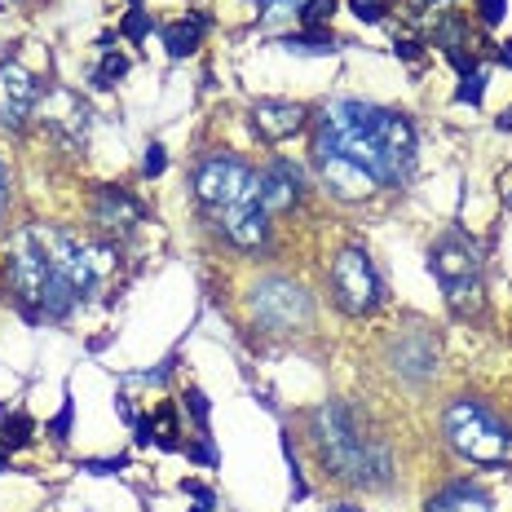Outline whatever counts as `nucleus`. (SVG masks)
<instances>
[{
	"instance_id": "1",
	"label": "nucleus",
	"mask_w": 512,
	"mask_h": 512,
	"mask_svg": "<svg viewBox=\"0 0 512 512\" xmlns=\"http://www.w3.org/2000/svg\"><path fill=\"white\" fill-rule=\"evenodd\" d=\"M115 274V248L84 243L58 226H27L9 248V292L31 318H67L84 296L111 292Z\"/></svg>"
},
{
	"instance_id": "2",
	"label": "nucleus",
	"mask_w": 512,
	"mask_h": 512,
	"mask_svg": "<svg viewBox=\"0 0 512 512\" xmlns=\"http://www.w3.org/2000/svg\"><path fill=\"white\" fill-rule=\"evenodd\" d=\"M340 155L367 168L380 186H402L415 164V128L407 115L384 111L371 102H332L323 106L314 128V159Z\"/></svg>"
},
{
	"instance_id": "3",
	"label": "nucleus",
	"mask_w": 512,
	"mask_h": 512,
	"mask_svg": "<svg viewBox=\"0 0 512 512\" xmlns=\"http://www.w3.org/2000/svg\"><path fill=\"white\" fill-rule=\"evenodd\" d=\"M195 199L234 248H261L270 212L261 204V181L234 155H208L195 168Z\"/></svg>"
},
{
	"instance_id": "4",
	"label": "nucleus",
	"mask_w": 512,
	"mask_h": 512,
	"mask_svg": "<svg viewBox=\"0 0 512 512\" xmlns=\"http://www.w3.org/2000/svg\"><path fill=\"white\" fill-rule=\"evenodd\" d=\"M309 429H314V442H318L323 464L332 468L340 482H354V486L389 482V451L376 446V442H367V437L358 433L354 415L340 407V402L318 407L314 420H309Z\"/></svg>"
},
{
	"instance_id": "5",
	"label": "nucleus",
	"mask_w": 512,
	"mask_h": 512,
	"mask_svg": "<svg viewBox=\"0 0 512 512\" xmlns=\"http://www.w3.org/2000/svg\"><path fill=\"white\" fill-rule=\"evenodd\" d=\"M429 265H433L437 283H442L446 305H451L455 318L482 314V252H477V243L464 230H446L433 243Z\"/></svg>"
},
{
	"instance_id": "6",
	"label": "nucleus",
	"mask_w": 512,
	"mask_h": 512,
	"mask_svg": "<svg viewBox=\"0 0 512 512\" xmlns=\"http://www.w3.org/2000/svg\"><path fill=\"white\" fill-rule=\"evenodd\" d=\"M442 429H446V442H451L468 464L499 468L512 460V429L495 411H486L482 402H473V398L451 402Z\"/></svg>"
},
{
	"instance_id": "7",
	"label": "nucleus",
	"mask_w": 512,
	"mask_h": 512,
	"mask_svg": "<svg viewBox=\"0 0 512 512\" xmlns=\"http://www.w3.org/2000/svg\"><path fill=\"white\" fill-rule=\"evenodd\" d=\"M332 296L336 305L345 309L349 318H362L380 305V279H376V265H371L367 252L345 248L332 265Z\"/></svg>"
},
{
	"instance_id": "8",
	"label": "nucleus",
	"mask_w": 512,
	"mask_h": 512,
	"mask_svg": "<svg viewBox=\"0 0 512 512\" xmlns=\"http://www.w3.org/2000/svg\"><path fill=\"white\" fill-rule=\"evenodd\" d=\"M252 314H256V323L270 327V332H292V327L309 323V296H305V287L292 279H265V283H256V292H252Z\"/></svg>"
},
{
	"instance_id": "9",
	"label": "nucleus",
	"mask_w": 512,
	"mask_h": 512,
	"mask_svg": "<svg viewBox=\"0 0 512 512\" xmlns=\"http://www.w3.org/2000/svg\"><path fill=\"white\" fill-rule=\"evenodd\" d=\"M36 111H40V120H45L49 133H58L67 146H84V142H89V124H93L89 102L76 98L71 89H49V93H40Z\"/></svg>"
},
{
	"instance_id": "10",
	"label": "nucleus",
	"mask_w": 512,
	"mask_h": 512,
	"mask_svg": "<svg viewBox=\"0 0 512 512\" xmlns=\"http://www.w3.org/2000/svg\"><path fill=\"white\" fill-rule=\"evenodd\" d=\"M40 102V84L18 62H0V128H23Z\"/></svg>"
},
{
	"instance_id": "11",
	"label": "nucleus",
	"mask_w": 512,
	"mask_h": 512,
	"mask_svg": "<svg viewBox=\"0 0 512 512\" xmlns=\"http://www.w3.org/2000/svg\"><path fill=\"white\" fill-rule=\"evenodd\" d=\"M93 221H98L106 234L124 239V234H133L142 226V204H137L133 195H124V190L106 186V190H98V199H93Z\"/></svg>"
},
{
	"instance_id": "12",
	"label": "nucleus",
	"mask_w": 512,
	"mask_h": 512,
	"mask_svg": "<svg viewBox=\"0 0 512 512\" xmlns=\"http://www.w3.org/2000/svg\"><path fill=\"white\" fill-rule=\"evenodd\" d=\"M296 128H305V106L296 102H256L252 106V133L261 142H283Z\"/></svg>"
},
{
	"instance_id": "13",
	"label": "nucleus",
	"mask_w": 512,
	"mask_h": 512,
	"mask_svg": "<svg viewBox=\"0 0 512 512\" xmlns=\"http://www.w3.org/2000/svg\"><path fill=\"white\" fill-rule=\"evenodd\" d=\"M256 181H261V204L265 212H287L301 199V173H296L292 164H270V168H261L256 173Z\"/></svg>"
},
{
	"instance_id": "14",
	"label": "nucleus",
	"mask_w": 512,
	"mask_h": 512,
	"mask_svg": "<svg viewBox=\"0 0 512 512\" xmlns=\"http://www.w3.org/2000/svg\"><path fill=\"white\" fill-rule=\"evenodd\" d=\"M424 512H490V495L477 486H468V482H451V486L437 490Z\"/></svg>"
},
{
	"instance_id": "15",
	"label": "nucleus",
	"mask_w": 512,
	"mask_h": 512,
	"mask_svg": "<svg viewBox=\"0 0 512 512\" xmlns=\"http://www.w3.org/2000/svg\"><path fill=\"white\" fill-rule=\"evenodd\" d=\"M199 36H204V18H181V23H168L164 27V45L173 58H186V53H195L199 49Z\"/></svg>"
},
{
	"instance_id": "16",
	"label": "nucleus",
	"mask_w": 512,
	"mask_h": 512,
	"mask_svg": "<svg viewBox=\"0 0 512 512\" xmlns=\"http://www.w3.org/2000/svg\"><path fill=\"white\" fill-rule=\"evenodd\" d=\"M279 45L287 53H309V58H323V53H336L340 40L332 36V31H305V36H283Z\"/></svg>"
},
{
	"instance_id": "17",
	"label": "nucleus",
	"mask_w": 512,
	"mask_h": 512,
	"mask_svg": "<svg viewBox=\"0 0 512 512\" xmlns=\"http://www.w3.org/2000/svg\"><path fill=\"white\" fill-rule=\"evenodd\" d=\"M31 442V420L23 411L14 415V420H5V429H0V446H9V451H18V446Z\"/></svg>"
},
{
	"instance_id": "18",
	"label": "nucleus",
	"mask_w": 512,
	"mask_h": 512,
	"mask_svg": "<svg viewBox=\"0 0 512 512\" xmlns=\"http://www.w3.org/2000/svg\"><path fill=\"white\" fill-rule=\"evenodd\" d=\"M124 71H128V58H120V53L111 58V49H106V62L98 67V76H93V80H98V89H111V84H120Z\"/></svg>"
},
{
	"instance_id": "19",
	"label": "nucleus",
	"mask_w": 512,
	"mask_h": 512,
	"mask_svg": "<svg viewBox=\"0 0 512 512\" xmlns=\"http://www.w3.org/2000/svg\"><path fill=\"white\" fill-rule=\"evenodd\" d=\"M332 14H336V0H305L301 5V23L305 27H323Z\"/></svg>"
},
{
	"instance_id": "20",
	"label": "nucleus",
	"mask_w": 512,
	"mask_h": 512,
	"mask_svg": "<svg viewBox=\"0 0 512 512\" xmlns=\"http://www.w3.org/2000/svg\"><path fill=\"white\" fill-rule=\"evenodd\" d=\"M482 93H486V76L482 71H464V84H460V93H455V102H482Z\"/></svg>"
},
{
	"instance_id": "21",
	"label": "nucleus",
	"mask_w": 512,
	"mask_h": 512,
	"mask_svg": "<svg viewBox=\"0 0 512 512\" xmlns=\"http://www.w3.org/2000/svg\"><path fill=\"white\" fill-rule=\"evenodd\" d=\"M349 9H354L362 23H380L384 18V0H349Z\"/></svg>"
},
{
	"instance_id": "22",
	"label": "nucleus",
	"mask_w": 512,
	"mask_h": 512,
	"mask_svg": "<svg viewBox=\"0 0 512 512\" xmlns=\"http://www.w3.org/2000/svg\"><path fill=\"white\" fill-rule=\"evenodd\" d=\"M146 31H151V18H146V9H133V14L124 18V36H133V40H142Z\"/></svg>"
},
{
	"instance_id": "23",
	"label": "nucleus",
	"mask_w": 512,
	"mask_h": 512,
	"mask_svg": "<svg viewBox=\"0 0 512 512\" xmlns=\"http://www.w3.org/2000/svg\"><path fill=\"white\" fill-rule=\"evenodd\" d=\"M164 164H168V159H164V146H151V151H146V159H142L146 177H159V173H164Z\"/></svg>"
},
{
	"instance_id": "24",
	"label": "nucleus",
	"mask_w": 512,
	"mask_h": 512,
	"mask_svg": "<svg viewBox=\"0 0 512 512\" xmlns=\"http://www.w3.org/2000/svg\"><path fill=\"white\" fill-rule=\"evenodd\" d=\"M186 407L195 411V420H199V424H208V402H204V393H199V389H190V393H186Z\"/></svg>"
},
{
	"instance_id": "25",
	"label": "nucleus",
	"mask_w": 512,
	"mask_h": 512,
	"mask_svg": "<svg viewBox=\"0 0 512 512\" xmlns=\"http://www.w3.org/2000/svg\"><path fill=\"white\" fill-rule=\"evenodd\" d=\"M508 14V0H482V18L486 23H499Z\"/></svg>"
},
{
	"instance_id": "26",
	"label": "nucleus",
	"mask_w": 512,
	"mask_h": 512,
	"mask_svg": "<svg viewBox=\"0 0 512 512\" xmlns=\"http://www.w3.org/2000/svg\"><path fill=\"white\" fill-rule=\"evenodd\" d=\"M67 424H71V402L58 411V420H53V437H67Z\"/></svg>"
},
{
	"instance_id": "27",
	"label": "nucleus",
	"mask_w": 512,
	"mask_h": 512,
	"mask_svg": "<svg viewBox=\"0 0 512 512\" xmlns=\"http://www.w3.org/2000/svg\"><path fill=\"white\" fill-rule=\"evenodd\" d=\"M5 204H9V186H5V168H0V212H5Z\"/></svg>"
},
{
	"instance_id": "28",
	"label": "nucleus",
	"mask_w": 512,
	"mask_h": 512,
	"mask_svg": "<svg viewBox=\"0 0 512 512\" xmlns=\"http://www.w3.org/2000/svg\"><path fill=\"white\" fill-rule=\"evenodd\" d=\"M499 58H504L508 67H512V45H504V49H499Z\"/></svg>"
},
{
	"instance_id": "29",
	"label": "nucleus",
	"mask_w": 512,
	"mask_h": 512,
	"mask_svg": "<svg viewBox=\"0 0 512 512\" xmlns=\"http://www.w3.org/2000/svg\"><path fill=\"white\" fill-rule=\"evenodd\" d=\"M499 128H512V111H508V115H499Z\"/></svg>"
},
{
	"instance_id": "30",
	"label": "nucleus",
	"mask_w": 512,
	"mask_h": 512,
	"mask_svg": "<svg viewBox=\"0 0 512 512\" xmlns=\"http://www.w3.org/2000/svg\"><path fill=\"white\" fill-rule=\"evenodd\" d=\"M332 512H358V508H354V504H336Z\"/></svg>"
},
{
	"instance_id": "31",
	"label": "nucleus",
	"mask_w": 512,
	"mask_h": 512,
	"mask_svg": "<svg viewBox=\"0 0 512 512\" xmlns=\"http://www.w3.org/2000/svg\"><path fill=\"white\" fill-rule=\"evenodd\" d=\"M508 212H512V195H508Z\"/></svg>"
},
{
	"instance_id": "32",
	"label": "nucleus",
	"mask_w": 512,
	"mask_h": 512,
	"mask_svg": "<svg viewBox=\"0 0 512 512\" xmlns=\"http://www.w3.org/2000/svg\"><path fill=\"white\" fill-rule=\"evenodd\" d=\"M0 468H5V455H0Z\"/></svg>"
}]
</instances>
